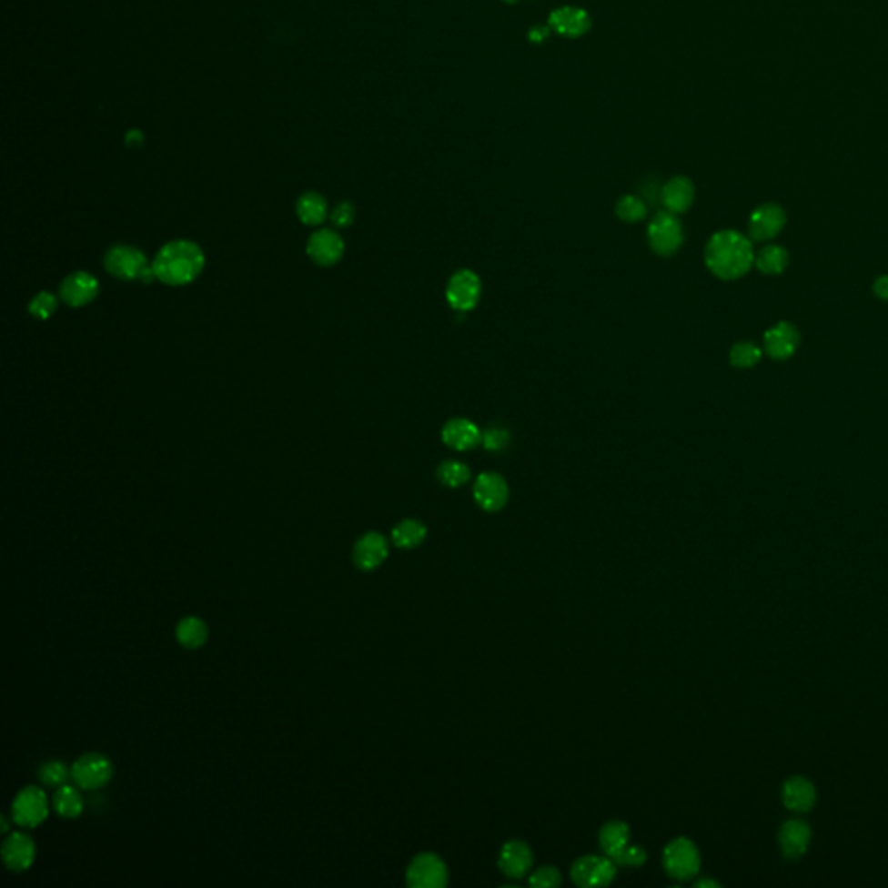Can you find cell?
Instances as JSON below:
<instances>
[{
    "instance_id": "1",
    "label": "cell",
    "mask_w": 888,
    "mask_h": 888,
    "mask_svg": "<svg viewBox=\"0 0 888 888\" xmlns=\"http://www.w3.org/2000/svg\"><path fill=\"white\" fill-rule=\"evenodd\" d=\"M704 264L722 281L740 279L755 266L753 243L736 229H721L706 241Z\"/></svg>"
},
{
    "instance_id": "2",
    "label": "cell",
    "mask_w": 888,
    "mask_h": 888,
    "mask_svg": "<svg viewBox=\"0 0 888 888\" xmlns=\"http://www.w3.org/2000/svg\"><path fill=\"white\" fill-rule=\"evenodd\" d=\"M204 250L189 240L168 241L151 262L155 278L170 287H183L195 281L204 271Z\"/></svg>"
},
{
    "instance_id": "3",
    "label": "cell",
    "mask_w": 888,
    "mask_h": 888,
    "mask_svg": "<svg viewBox=\"0 0 888 888\" xmlns=\"http://www.w3.org/2000/svg\"><path fill=\"white\" fill-rule=\"evenodd\" d=\"M649 247L660 257L675 256L684 245V227L679 216L660 210L649 221L646 229Z\"/></svg>"
},
{
    "instance_id": "4",
    "label": "cell",
    "mask_w": 888,
    "mask_h": 888,
    "mask_svg": "<svg viewBox=\"0 0 888 888\" xmlns=\"http://www.w3.org/2000/svg\"><path fill=\"white\" fill-rule=\"evenodd\" d=\"M105 267L111 277L118 279H141L149 283L156 279L145 252L129 245H115L105 257Z\"/></svg>"
},
{
    "instance_id": "5",
    "label": "cell",
    "mask_w": 888,
    "mask_h": 888,
    "mask_svg": "<svg viewBox=\"0 0 888 888\" xmlns=\"http://www.w3.org/2000/svg\"><path fill=\"white\" fill-rule=\"evenodd\" d=\"M444 296L453 311L470 313L481 300V278L472 269H459L448 279Z\"/></svg>"
},
{
    "instance_id": "6",
    "label": "cell",
    "mask_w": 888,
    "mask_h": 888,
    "mask_svg": "<svg viewBox=\"0 0 888 888\" xmlns=\"http://www.w3.org/2000/svg\"><path fill=\"white\" fill-rule=\"evenodd\" d=\"M665 870L671 878L687 882L694 878L701 868V857L696 845L687 838H675L666 845L663 853Z\"/></svg>"
},
{
    "instance_id": "7",
    "label": "cell",
    "mask_w": 888,
    "mask_h": 888,
    "mask_svg": "<svg viewBox=\"0 0 888 888\" xmlns=\"http://www.w3.org/2000/svg\"><path fill=\"white\" fill-rule=\"evenodd\" d=\"M113 777L111 760L101 753H86L72 765V779L80 790H99Z\"/></svg>"
},
{
    "instance_id": "8",
    "label": "cell",
    "mask_w": 888,
    "mask_h": 888,
    "mask_svg": "<svg viewBox=\"0 0 888 888\" xmlns=\"http://www.w3.org/2000/svg\"><path fill=\"white\" fill-rule=\"evenodd\" d=\"M11 814L13 821L19 826L37 828L49 815L47 795L37 786L23 788L13 802Z\"/></svg>"
},
{
    "instance_id": "9",
    "label": "cell",
    "mask_w": 888,
    "mask_h": 888,
    "mask_svg": "<svg viewBox=\"0 0 888 888\" xmlns=\"http://www.w3.org/2000/svg\"><path fill=\"white\" fill-rule=\"evenodd\" d=\"M407 882L413 888H443L448 883V870L441 857L426 852L408 866Z\"/></svg>"
},
{
    "instance_id": "10",
    "label": "cell",
    "mask_w": 888,
    "mask_h": 888,
    "mask_svg": "<svg viewBox=\"0 0 888 888\" xmlns=\"http://www.w3.org/2000/svg\"><path fill=\"white\" fill-rule=\"evenodd\" d=\"M472 493L476 503L486 512H499L507 505L510 497V489L505 478L493 470L482 472L476 478Z\"/></svg>"
},
{
    "instance_id": "11",
    "label": "cell",
    "mask_w": 888,
    "mask_h": 888,
    "mask_svg": "<svg viewBox=\"0 0 888 888\" xmlns=\"http://www.w3.org/2000/svg\"><path fill=\"white\" fill-rule=\"evenodd\" d=\"M616 874V863L608 857L585 855L574 863L571 878L580 887L610 885Z\"/></svg>"
},
{
    "instance_id": "12",
    "label": "cell",
    "mask_w": 888,
    "mask_h": 888,
    "mask_svg": "<svg viewBox=\"0 0 888 888\" xmlns=\"http://www.w3.org/2000/svg\"><path fill=\"white\" fill-rule=\"evenodd\" d=\"M786 226V212L777 204H762L752 212L748 237L752 241L774 240Z\"/></svg>"
},
{
    "instance_id": "13",
    "label": "cell",
    "mask_w": 888,
    "mask_h": 888,
    "mask_svg": "<svg viewBox=\"0 0 888 888\" xmlns=\"http://www.w3.org/2000/svg\"><path fill=\"white\" fill-rule=\"evenodd\" d=\"M443 443L459 453L476 449L482 439V430L479 426L465 417H455L444 422L441 429Z\"/></svg>"
},
{
    "instance_id": "14",
    "label": "cell",
    "mask_w": 888,
    "mask_h": 888,
    "mask_svg": "<svg viewBox=\"0 0 888 888\" xmlns=\"http://www.w3.org/2000/svg\"><path fill=\"white\" fill-rule=\"evenodd\" d=\"M798 346H800V332L793 323L779 321L763 333V351L776 361L790 359L795 354Z\"/></svg>"
},
{
    "instance_id": "15",
    "label": "cell",
    "mask_w": 888,
    "mask_h": 888,
    "mask_svg": "<svg viewBox=\"0 0 888 888\" xmlns=\"http://www.w3.org/2000/svg\"><path fill=\"white\" fill-rule=\"evenodd\" d=\"M37 855L35 842L26 832L9 834L2 843V859L5 868L13 873L30 870Z\"/></svg>"
},
{
    "instance_id": "16",
    "label": "cell",
    "mask_w": 888,
    "mask_h": 888,
    "mask_svg": "<svg viewBox=\"0 0 888 888\" xmlns=\"http://www.w3.org/2000/svg\"><path fill=\"white\" fill-rule=\"evenodd\" d=\"M346 245L342 237L333 229H318L308 241V256L318 266L328 267L342 259Z\"/></svg>"
},
{
    "instance_id": "17",
    "label": "cell",
    "mask_w": 888,
    "mask_h": 888,
    "mask_svg": "<svg viewBox=\"0 0 888 888\" xmlns=\"http://www.w3.org/2000/svg\"><path fill=\"white\" fill-rule=\"evenodd\" d=\"M97 294H99L97 279L86 271L72 273L70 277L63 279V283L59 287L61 300L70 308L87 306L93 302Z\"/></svg>"
},
{
    "instance_id": "18",
    "label": "cell",
    "mask_w": 888,
    "mask_h": 888,
    "mask_svg": "<svg viewBox=\"0 0 888 888\" xmlns=\"http://www.w3.org/2000/svg\"><path fill=\"white\" fill-rule=\"evenodd\" d=\"M811 838H812L811 826L800 819H788L786 822H782L777 834L779 849L788 861L800 859L809 849Z\"/></svg>"
},
{
    "instance_id": "19",
    "label": "cell",
    "mask_w": 888,
    "mask_h": 888,
    "mask_svg": "<svg viewBox=\"0 0 888 888\" xmlns=\"http://www.w3.org/2000/svg\"><path fill=\"white\" fill-rule=\"evenodd\" d=\"M388 555V543L384 535L370 531L359 538L352 550L354 564L363 571L377 570Z\"/></svg>"
},
{
    "instance_id": "20",
    "label": "cell",
    "mask_w": 888,
    "mask_h": 888,
    "mask_svg": "<svg viewBox=\"0 0 888 888\" xmlns=\"http://www.w3.org/2000/svg\"><path fill=\"white\" fill-rule=\"evenodd\" d=\"M549 25L554 32L562 37L578 38L585 35L590 30L592 19L589 16V13L581 7L564 5V7H559L550 13Z\"/></svg>"
},
{
    "instance_id": "21",
    "label": "cell",
    "mask_w": 888,
    "mask_h": 888,
    "mask_svg": "<svg viewBox=\"0 0 888 888\" xmlns=\"http://www.w3.org/2000/svg\"><path fill=\"white\" fill-rule=\"evenodd\" d=\"M694 198H696V187L692 185V181L684 176L671 177L660 189V202L663 205V210L671 212L675 216L687 212L694 204Z\"/></svg>"
},
{
    "instance_id": "22",
    "label": "cell",
    "mask_w": 888,
    "mask_h": 888,
    "mask_svg": "<svg viewBox=\"0 0 888 888\" xmlns=\"http://www.w3.org/2000/svg\"><path fill=\"white\" fill-rule=\"evenodd\" d=\"M815 800H817L815 786L807 777H790L782 784V803L792 812L803 814L812 811Z\"/></svg>"
},
{
    "instance_id": "23",
    "label": "cell",
    "mask_w": 888,
    "mask_h": 888,
    "mask_svg": "<svg viewBox=\"0 0 888 888\" xmlns=\"http://www.w3.org/2000/svg\"><path fill=\"white\" fill-rule=\"evenodd\" d=\"M500 870L510 878H522L533 866V853L528 843L512 840L501 847L499 855Z\"/></svg>"
},
{
    "instance_id": "24",
    "label": "cell",
    "mask_w": 888,
    "mask_h": 888,
    "mask_svg": "<svg viewBox=\"0 0 888 888\" xmlns=\"http://www.w3.org/2000/svg\"><path fill=\"white\" fill-rule=\"evenodd\" d=\"M790 264V254L784 247L781 245H776V243H771V245H765L763 248H760L759 252L755 254V266L759 269L760 273L763 275H769V277H776V275H781L784 273V269L788 267Z\"/></svg>"
},
{
    "instance_id": "25",
    "label": "cell",
    "mask_w": 888,
    "mask_h": 888,
    "mask_svg": "<svg viewBox=\"0 0 888 888\" xmlns=\"http://www.w3.org/2000/svg\"><path fill=\"white\" fill-rule=\"evenodd\" d=\"M176 639L183 648H202L208 639V629L198 616H186L176 627Z\"/></svg>"
},
{
    "instance_id": "26",
    "label": "cell",
    "mask_w": 888,
    "mask_h": 888,
    "mask_svg": "<svg viewBox=\"0 0 888 888\" xmlns=\"http://www.w3.org/2000/svg\"><path fill=\"white\" fill-rule=\"evenodd\" d=\"M297 216L308 226H318L327 219L328 205L319 193H304L297 202Z\"/></svg>"
},
{
    "instance_id": "27",
    "label": "cell",
    "mask_w": 888,
    "mask_h": 888,
    "mask_svg": "<svg viewBox=\"0 0 888 888\" xmlns=\"http://www.w3.org/2000/svg\"><path fill=\"white\" fill-rule=\"evenodd\" d=\"M630 830L629 826L621 821H610L602 830H600V849L606 852V855L614 859L620 852L629 845Z\"/></svg>"
},
{
    "instance_id": "28",
    "label": "cell",
    "mask_w": 888,
    "mask_h": 888,
    "mask_svg": "<svg viewBox=\"0 0 888 888\" xmlns=\"http://www.w3.org/2000/svg\"><path fill=\"white\" fill-rule=\"evenodd\" d=\"M427 537V528L424 522L417 519H405L392 530V541L399 549H415Z\"/></svg>"
},
{
    "instance_id": "29",
    "label": "cell",
    "mask_w": 888,
    "mask_h": 888,
    "mask_svg": "<svg viewBox=\"0 0 888 888\" xmlns=\"http://www.w3.org/2000/svg\"><path fill=\"white\" fill-rule=\"evenodd\" d=\"M53 805H55L56 814L63 819H76L84 812V798L78 793V790L70 784H63L57 788V792L53 796Z\"/></svg>"
},
{
    "instance_id": "30",
    "label": "cell",
    "mask_w": 888,
    "mask_h": 888,
    "mask_svg": "<svg viewBox=\"0 0 888 888\" xmlns=\"http://www.w3.org/2000/svg\"><path fill=\"white\" fill-rule=\"evenodd\" d=\"M614 214L620 221L627 224H637L648 217V204L642 197L637 195H623L616 200Z\"/></svg>"
},
{
    "instance_id": "31",
    "label": "cell",
    "mask_w": 888,
    "mask_h": 888,
    "mask_svg": "<svg viewBox=\"0 0 888 888\" xmlns=\"http://www.w3.org/2000/svg\"><path fill=\"white\" fill-rule=\"evenodd\" d=\"M436 476H438V481L446 488H460L463 484L470 481L472 472H470L467 463L448 459V460H443L438 465Z\"/></svg>"
},
{
    "instance_id": "32",
    "label": "cell",
    "mask_w": 888,
    "mask_h": 888,
    "mask_svg": "<svg viewBox=\"0 0 888 888\" xmlns=\"http://www.w3.org/2000/svg\"><path fill=\"white\" fill-rule=\"evenodd\" d=\"M762 349H760L757 344L750 342V340H742V342H736L731 351H729V363L734 367V368H740V370H748V368H753L757 367L762 359Z\"/></svg>"
},
{
    "instance_id": "33",
    "label": "cell",
    "mask_w": 888,
    "mask_h": 888,
    "mask_svg": "<svg viewBox=\"0 0 888 888\" xmlns=\"http://www.w3.org/2000/svg\"><path fill=\"white\" fill-rule=\"evenodd\" d=\"M37 776L45 786L59 788L66 784V781L72 776V769H68L61 760H49L38 767Z\"/></svg>"
},
{
    "instance_id": "34",
    "label": "cell",
    "mask_w": 888,
    "mask_h": 888,
    "mask_svg": "<svg viewBox=\"0 0 888 888\" xmlns=\"http://www.w3.org/2000/svg\"><path fill=\"white\" fill-rule=\"evenodd\" d=\"M510 444V430L503 426H489L482 430L481 446L489 453H501Z\"/></svg>"
},
{
    "instance_id": "35",
    "label": "cell",
    "mask_w": 888,
    "mask_h": 888,
    "mask_svg": "<svg viewBox=\"0 0 888 888\" xmlns=\"http://www.w3.org/2000/svg\"><path fill=\"white\" fill-rule=\"evenodd\" d=\"M56 308H57V300H56L55 294H51V292H38L37 296L34 297L32 302L28 304L30 315L37 318V319L51 318L56 313Z\"/></svg>"
},
{
    "instance_id": "36",
    "label": "cell",
    "mask_w": 888,
    "mask_h": 888,
    "mask_svg": "<svg viewBox=\"0 0 888 888\" xmlns=\"http://www.w3.org/2000/svg\"><path fill=\"white\" fill-rule=\"evenodd\" d=\"M562 882L560 878V873L552 868V866H543L540 870L535 871L530 878V883L533 887H543V888H552L559 887Z\"/></svg>"
},
{
    "instance_id": "37",
    "label": "cell",
    "mask_w": 888,
    "mask_h": 888,
    "mask_svg": "<svg viewBox=\"0 0 888 888\" xmlns=\"http://www.w3.org/2000/svg\"><path fill=\"white\" fill-rule=\"evenodd\" d=\"M646 859H648V855L641 847H637V845L629 847L627 845L612 861L620 866H641L646 863Z\"/></svg>"
},
{
    "instance_id": "38",
    "label": "cell",
    "mask_w": 888,
    "mask_h": 888,
    "mask_svg": "<svg viewBox=\"0 0 888 888\" xmlns=\"http://www.w3.org/2000/svg\"><path fill=\"white\" fill-rule=\"evenodd\" d=\"M354 217H356V208L349 202H340V204L333 208L332 214H330L333 226H337V227H348V226H351L352 222H354Z\"/></svg>"
},
{
    "instance_id": "39",
    "label": "cell",
    "mask_w": 888,
    "mask_h": 888,
    "mask_svg": "<svg viewBox=\"0 0 888 888\" xmlns=\"http://www.w3.org/2000/svg\"><path fill=\"white\" fill-rule=\"evenodd\" d=\"M873 290H874V294L880 297L882 300H888V275L876 278V281L873 285Z\"/></svg>"
},
{
    "instance_id": "40",
    "label": "cell",
    "mask_w": 888,
    "mask_h": 888,
    "mask_svg": "<svg viewBox=\"0 0 888 888\" xmlns=\"http://www.w3.org/2000/svg\"><path fill=\"white\" fill-rule=\"evenodd\" d=\"M547 35H549V30H547L545 26H533V28H531V32H530V40H531V42H537V44H540V42H543V40H545Z\"/></svg>"
},
{
    "instance_id": "41",
    "label": "cell",
    "mask_w": 888,
    "mask_h": 888,
    "mask_svg": "<svg viewBox=\"0 0 888 888\" xmlns=\"http://www.w3.org/2000/svg\"><path fill=\"white\" fill-rule=\"evenodd\" d=\"M126 143H127L129 146H141V145H143V132L136 129L130 130L129 134H127V137H126Z\"/></svg>"
},
{
    "instance_id": "42",
    "label": "cell",
    "mask_w": 888,
    "mask_h": 888,
    "mask_svg": "<svg viewBox=\"0 0 888 888\" xmlns=\"http://www.w3.org/2000/svg\"><path fill=\"white\" fill-rule=\"evenodd\" d=\"M696 887H719V883L713 880H701L696 883Z\"/></svg>"
},
{
    "instance_id": "43",
    "label": "cell",
    "mask_w": 888,
    "mask_h": 888,
    "mask_svg": "<svg viewBox=\"0 0 888 888\" xmlns=\"http://www.w3.org/2000/svg\"><path fill=\"white\" fill-rule=\"evenodd\" d=\"M2 832H9V822H7V817H2Z\"/></svg>"
},
{
    "instance_id": "44",
    "label": "cell",
    "mask_w": 888,
    "mask_h": 888,
    "mask_svg": "<svg viewBox=\"0 0 888 888\" xmlns=\"http://www.w3.org/2000/svg\"><path fill=\"white\" fill-rule=\"evenodd\" d=\"M503 2H507V4H514V2H518V0H503Z\"/></svg>"
}]
</instances>
